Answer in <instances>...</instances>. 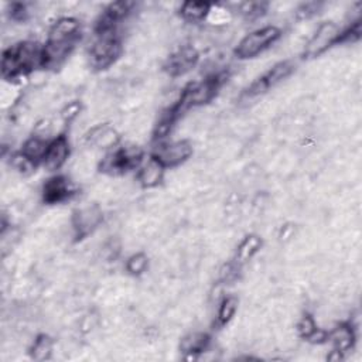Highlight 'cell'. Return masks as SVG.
<instances>
[{
    "label": "cell",
    "mask_w": 362,
    "mask_h": 362,
    "mask_svg": "<svg viewBox=\"0 0 362 362\" xmlns=\"http://www.w3.org/2000/svg\"><path fill=\"white\" fill-rule=\"evenodd\" d=\"M322 9V3L318 2H307L300 5L299 8L296 9L294 14L299 20H307L310 17H313L315 13H318V10Z\"/></svg>",
    "instance_id": "25"
},
{
    "label": "cell",
    "mask_w": 362,
    "mask_h": 362,
    "mask_svg": "<svg viewBox=\"0 0 362 362\" xmlns=\"http://www.w3.org/2000/svg\"><path fill=\"white\" fill-rule=\"evenodd\" d=\"M261 248H262L261 237L257 235V233H249V235H246L237 248L235 263L244 265V263L249 262L255 257V255L259 252Z\"/></svg>",
    "instance_id": "16"
},
{
    "label": "cell",
    "mask_w": 362,
    "mask_h": 362,
    "mask_svg": "<svg viewBox=\"0 0 362 362\" xmlns=\"http://www.w3.org/2000/svg\"><path fill=\"white\" fill-rule=\"evenodd\" d=\"M122 54V40L118 33L96 34L88 51L90 66L102 71L112 67Z\"/></svg>",
    "instance_id": "2"
},
{
    "label": "cell",
    "mask_w": 362,
    "mask_h": 362,
    "mask_svg": "<svg viewBox=\"0 0 362 362\" xmlns=\"http://www.w3.org/2000/svg\"><path fill=\"white\" fill-rule=\"evenodd\" d=\"M75 194L74 183L66 176H55L42 187V200L47 204H61Z\"/></svg>",
    "instance_id": "10"
},
{
    "label": "cell",
    "mask_w": 362,
    "mask_h": 362,
    "mask_svg": "<svg viewBox=\"0 0 362 362\" xmlns=\"http://www.w3.org/2000/svg\"><path fill=\"white\" fill-rule=\"evenodd\" d=\"M198 58V51L193 46H181L167 57L164 70L170 77L185 75L197 66Z\"/></svg>",
    "instance_id": "9"
},
{
    "label": "cell",
    "mask_w": 362,
    "mask_h": 362,
    "mask_svg": "<svg viewBox=\"0 0 362 362\" xmlns=\"http://www.w3.org/2000/svg\"><path fill=\"white\" fill-rule=\"evenodd\" d=\"M81 37V25L74 17H60L57 18L50 31L47 40L54 41H74L77 42Z\"/></svg>",
    "instance_id": "12"
},
{
    "label": "cell",
    "mask_w": 362,
    "mask_h": 362,
    "mask_svg": "<svg viewBox=\"0 0 362 362\" xmlns=\"http://www.w3.org/2000/svg\"><path fill=\"white\" fill-rule=\"evenodd\" d=\"M9 14H10V18L13 21L21 23V21H26L29 18L30 12L25 3H12Z\"/></svg>",
    "instance_id": "28"
},
{
    "label": "cell",
    "mask_w": 362,
    "mask_h": 362,
    "mask_svg": "<svg viewBox=\"0 0 362 362\" xmlns=\"http://www.w3.org/2000/svg\"><path fill=\"white\" fill-rule=\"evenodd\" d=\"M193 155V146L187 140H176V142H159L153 157H156L166 168L179 167L184 161H187Z\"/></svg>",
    "instance_id": "7"
},
{
    "label": "cell",
    "mask_w": 362,
    "mask_h": 362,
    "mask_svg": "<svg viewBox=\"0 0 362 362\" xmlns=\"http://www.w3.org/2000/svg\"><path fill=\"white\" fill-rule=\"evenodd\" d=\"M207 18L214 25H224L229 20V10L221 6H211V10Z\"/></svg>",
    "instance_id": "26"
},
{
    "label": "cell",
    "mask_w": 362,
    "mask_h": 362,
    "mask_svg": "<svg viewBox=\"0 0 362 362\" xmlns=\"http://www.w3.org/2000/svg\"><path fill=\"white\" fill-rule=\"evenodd\" d=\"M211 6L212 5L207 2H193V0H188V2H184L181 5L180 16L184 21H188V23H200V21L208 17Z\"/></svg>",
    "instance_id": "17"
},
{
    "label": "cell",
    "mask_w": 362,
    "mask_h": 362,
    "mask_svg": "<svg viewBox=\"0 0 362 362\" xmlns=\"http://www.w3.org/2000/svg\"><path fill=\"white\" fill-rule=\"evenodd\" d=\"M327 339L333 344L334 350L344 354L352 348L354 341H355V333H354V328L351 327V324L341 323V324L335 326L328 333Z\"/></svg>",
    "instance_id": "14"
},
{
    "label": "cell",
    "mask_w": 362,
    "mask_h": 362,
    "mask_svg": "<svg viewBox=\"0 0 362 362\" xmlns=\"http://www.w3.org/2000/svg\"><path fill=\"white\" fill-rule=\"evenodd\" d=\"M49 144H50L49 140H44V139L37 138V136H31L23 143V147H21V153L27 156L29 159H31L33 161L38 163L44 159Z\"/></svg>",
    "instance_id": "18"
},
{
    "label": "cell",
    "mask_w": 362,
    "mask_h": 362,
    "mask_svg": "<svg viewBox=\"0 0 362 362\" xmlns=\"http://www.w3.org/2000/svg\"><path fill=\"white\" fill-rule=\"evenodd\" d=\"M79 112H81V103L79 102H77V101L68 102L61 109V119L66 123L73 122L74 119H77L79 116Z\"/></svg>",
    "instance_id": "27"
},
{
    "label": "cell",
    "mask_w": 362,
    "mask_h": 362,
    "mask_svg": "<svg viewBox=\"0 0 362 362\" xmlns=\"http://www.w3.org/2000/svg\"><path fill=\"white\" fill-rule=\"evenodd\" d=\"M209 346V337L205 333L194 331L184 335L180 341V351L187 355H198L207 351Z\"/></svg>",
    "instance_id": "15"
},
{
    "label": "cell",
    "mask_w": 362,
    "mask_h": 362,
    "mask_svg": "<svg viewBox=\"0 0 362 362\" xmlns=\"http://www.w3.org/2000/svg\"><path fill=\"white\" fill-rule=\"evenodd\" d=\"M164 174L166 167L156 157L152 156L151 159H147L140 164L138 181L144 188H155L163 181Z\"/></svg>",
    "instance_id": "13"
},
{
    "label": "cell",
    "mask_w": 362,
    "mask_h": 362,
    "mask_svg": "<svg viewBox=\"0 0 362 362\" xmlns=\"http://www.w3.org/2000/svg\"><path fill=\"white\" fill-rule=\"evenodd\" d=\"M147 268H148V258L143 252L133 253L132 257H129V259L126 261V270L132 276L143 274L147 270Z\"/></svg>",
    "instance_id": "23"
},
{
    "label": "cell",
    "mask_w": 362,
    "mask_h": 362,
    "mask_svg": "<svg viewBox=\"0 0 362 362\" xmlns=\"http://www.w3.org/2000/svg\"><path fill=\"white\" fill-rule=\"evenodd\" d=\"M36 166H37L36 161H33L31 159H29L21 152L14 153L10 157V167L14 170L16 173H18L20 176H23V177L31 176L36 172Z\"/></svg>",
    "instance_id": "22"
},
{
    "label": "cell",
    "mask_w": 362,
    "mask_h": 362,
    "mask_svg": "<svg viewBox=\"0 0 362 362\" xmlns=\"http://www.w3.org/2000/svg\"><path fill=\"white\" fill-rule=\"evenodd\" d=\"M37 68H42V46L37 41H20L3 53L2 75L8 81L26 77Z\"/></svg>",
    "instance_id": "1"
},
{
    "label": "cell",
    "mask_w": 362,
    "mask_h": 362,
    "mask_svg": "<svg viewBox=\"0 0 362 362\" xmlns=\"http://www.w3.org/2000/svg\"><path fill=\"white\" fill-rule=\"evenodd\" d=\"M143 163V152L136 144H127L106 155L99 167L101 172L109 176H122L133 168H139Z\"/></svg>",
    "instance_id": "3"
},
{
    "label": "cell",
    "mask_w": 362,
    "mask_h": 362,
    "mask_svg": "<svg viewBox=\"0 0 362 362\" xmlns=\"http://www.w3.org/2000/svg\"><path fill=\"white\" fill-rule=\"evenodd\" d=\"M54 351V341L51 339L50 335L46 334H40L30 348V355L34 361L42 362L50 359L51 354Z\"/></svg>",
    "instance_id": "19"
},
{
    "label": "cell",
    "mask_w": 362,
    "mask_h": 362,
    "mask_svg": "<svg viewBox=\"0 0 362 362\" xmlns=\"http://www.w3.org/2000/svg\"><path fill=\"white\" fill-rule=\"evenodd\" d=\"M103 214L99 205L88 204L74 211L71 227L77 240L87 238L102 224Z\"/></svg>",
    "instance_id": "6"
},
{
    "label": "cell",
    "mask_w": 362,
    "mask_h": 362,
    "mask_svg": "<svg viewBox=\"0 0 362 362\" xmlns=\"http://www.w3.org/2000/svg\"><path fill=\"white\" fill-rule=\"evenodd\" d=\"M237 310H238V299H237V297L225 296L224 299L221 300V303H220L218 314H217V320H218L220 326L228 324L232 320V317L235 315Z\"/></svg>",
    "instance_id": "21"
},
{
    "label": "cell",
    "mask_w": 362,
    "mask_h": 362,
    "mask_svg": "<svg viewBox=\"0 0 362 362\" xmlns=\"http://www.w3.org/2000/svg\"><path fill=\"white\" fill-rule=\"evenodd\" d=\"M279 37L281 30L274 26H266L255 30L240 41L238 47L235 49V55L242 60L257 57L269 49L273 42L278 41Z\"/></svg>",
    "instance_id": "4"
},
{
    "label": "cell",
    "mask_w": 362,
    "mask_h": 362,
    "mask_svg": "<svg viewBox=\"0 0 362 362\" xmlns=\"http://www.w3.org/2000/svg\"><path fill=\"white\" fill-rule=\"evenodd\" d=\"M318 327H317V324H315V320H314V318L310 315V314H306V315H303L302 318H300V320H299V323H297V326H296V333H297V335H299V337H302V338H309L315 330H317Z\"/></svg>",
    "instance_id": "24"
},
{
    "label": "cell",
    "mask_w": 362,
    "mask_h": 362,
    "mask_svg": "<svg viewBox=\"0 0 362 362\" xmlns=\"http://www.w3.org/2000/svg\"><path fill=\"white\" fill-rule=\"evenodd\" d=\"M294 70V64L292 61H282L273 66L269 71H266L262 77H259L257 81L250 83L248 88L246 96L248 98H257L262 94H265L268 90L274 87L276 83L286 79Z\"/></svg>",
    "instance_id": "8"
},
{
    "label": "cell",
    "mask_w": 362,
    "mask_h": 362,
    "mask_svg": "<svg viewBox=\"0 0 362 362\" xmlns=\"http://www.w3.org/2000/svg\"><path fill=\"white\" fill-rule=\"evenodd\" d=\"M268 12V3L265 2H244L238 5V13L249 23L257 21Z\"/></svg>",
    "instance_id": "20"
},
{
    "label": "cell",
    "mask_w": 362,
    "mask_h": 362,
    "mask_svg": "<svg viewBox=\"0 0 362 362\" xmlns=\"http://www.w3.org/2000/svg\"><path fill=\"white\" fill-rule=\"evenodd\" d=\"M70 153V142L66 135H61L50 142L47 153L44 159H42V166H44L47 172H57V170H60L67 163Z\"/></svg>",
    "instance_id": "11"
},
{
    "label": "cell",
    "mask_w": 362,
    "mask_h": 362,
    "mask_svg": "<svg viewBox=\"0 0 362 362\" xmlns=\"http://www.w3.org/2000/svg\"><path fill=\"white\" fill-rule=\"evenodd\" d=\"M341 34L339 27L333 23V21H324L317 27L311 38L306 42L305 46V55L307 58H314L326 53L331 46L337 44V41Z\"/></svg>",
    "instance_id": "5"
}]
</instances>
